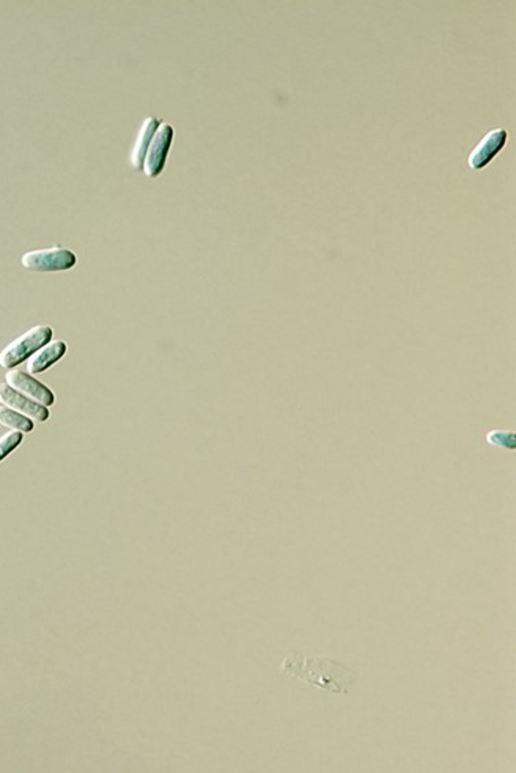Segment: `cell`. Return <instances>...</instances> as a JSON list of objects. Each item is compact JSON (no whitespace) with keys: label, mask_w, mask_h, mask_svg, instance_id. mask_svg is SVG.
I'll return each instance as SVG.
<instances>
[{"label":"cell","mask_w":516,"mask_h":773,"mask_svg":"<svg viewBox=\"0 0 516 773\" xmlns=\"http://www.w3.org/2000/svg\"><path fill=\"white\" fill-rule=\"evenodd\" d=\"M282 671L304 684L333 695H347L356 681V674L344 664L334 660L307 659L300 654L285 660Z\"/></svg>","instance_id":"obj_1"},{"label":"cell","mask_w":516,"mask_h":773,"mask_svg":"<svg viewBox=\"0 0 516 773\" xmlns=\"http://www.w3.org/2000/svg\"><path fill=\"white\" fill-rule=\"evenodd\" d=\"M52 339V329L49 326L38 325L27 330L26 333L14 339L0 352V366L3 369L13 370L14 367L27 360L36 350L48 344Z\"/></svg>","instance_id":"obj_2"},{"label":"cell","mask_w":516,"mask_h":773,"mask_svg":"<svg viewBox=\"0 0 516 773\" xmlns=\"http://www.w3.org/2000/svg\"><path fill=\"white\" fill-rule=\"evenodd\" d=\"M22 266L26 270L52 273V271L70 270L77 263L76 255L62 246L37 249L22 255Z\"/></svg>","instance_id":"obj_3"},{"label":"cell","mask_w":516,"mask_h":773,"mask_svg":"<svg viewBox=\"0 0 516 773\" xmlns=\"http://www.w3.org/2000/svg\"><path fill=\"white\" fill-rule=\"evenodd\" d=\"M173 137H174V131H173L170 123H161L159 128L156 129L153 141L148 147L144 164H142V170H144L147 177L156 178L163 172L167 155H169L170 147H172Z\"/></svg>","instance_id":"obj_4"},{"label":"cell","mask_w":516,"mask_h":773,"mask_svg":"<svg viewBox=\"0 0 516 773\" xmlns=\"http://www.w3.org/2000/svg\"><path fill=\"white\" fill-rule=\"evenodd\" d=\"M5 383L10 388H13L14 391L21 393L22 396L33 400L37 404L44 405V407H49V405L54 404V393L46 385L38 382L37 380L30 377V375L25 374L24 371L8 370L5 372Z\"/></svg>","instance_id":"obj_5"},{"label":"cell","mask_w":516,"mask_h":773,"mask_svg":"<svg viewBox=\"0 0 516 773\" xmlns=\"http://www.w3.org/2000/svg\"><path fill=\"white\" fill-rule=\"evenodd\" d=\"M0 404L21 413L32 422H46L49 418V411L47 407L22 396L7 383H0Z\"/></svg>","instance_id":"obj_6"},{"label":"cell","mask_w":516,"mask_h":773,"mask_svg":"<svg viewBox=\"0 0 516 773\" xmlns=\"http://www.w3.org/2000/svg\"><path fill=\"white\" fill-rule=\"evenodd\" d=\"M507 139H509V131L506 129L490 131L469 156V166L474 170L485 169L503 150Z\"/></svg>","instance_id":"obj_7"},{"label":"cell","mask_w":516,"mask_h":773,"mask_svg":"<svg viewBox=\"0 0 516 773\" xmlns=\"http://www.w3.org/2000/svg\"><path fill=\"white\" fill-rule=\"evenodd\" d=\"M68 347L63 341H49L48 344L43 345L40 350H36L29 359H27L26 369L30 374H40V372L48 370L52 364L63 358Z\"/></svg>","instance_id":"obj_8"},{"label":"cell","mask_w":516,"mask_h":773,"mask_svg":"<svg viewBox=\"0 0 516 773\" xmlns=\"http://www.w3.org/2000/svg\"><path fill=\"white\" fill-rule=\"evenodd\" d=\"M161 125V120L155 117L147 118L140 129L139 136H137L136 144H134L133 152L131 156L132 166L136 170H142L145 155H147L148 147L153 141V134L156 129Z\"/></svg>","instance_id":"obj_9"},{"label":"cell","mask_w":516,"mask_h":773,"mask_svg":"<svg viewBox=\"0 0 516 773\" xmlns=\"http://www.w3.org/2000/svg\"><path fill=\"white\" fill-rule=\"evenodd\" d=\"M0 424L19 433H30L35 429V424L30 419L5 405H0Z\"/></svg>","instance_id":"obj_10"},{"label":"cell","mask_w":516,"mask_h":773,"mask_svg":"<svg viewBox=\"0 0 516 773\" xmlns=\"http://www.w3.org/2000/svg\"><path fill=\"white\" fill-rule=\"evenodd\" d=\"M21 443L22 433L14 432L13 430V432H8L5 435H2L0 437V462L5 459Z\"/></svg>","instance_id":"obj_11"}]
</instances>
